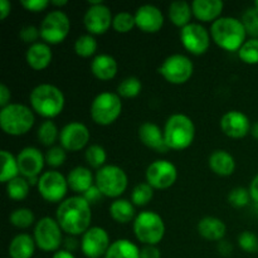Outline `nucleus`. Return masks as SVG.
Listing matches in <instances>:
<instances>
[{"label": "nucleus", "mask_w": 258, "mask_h": 258, "mask_svg": "<svg viewBox=\"0 0 258 258\" xmlns=\"http://www.w3.org/2000/svg\"><path fill=\"white\" fill-rule=\"evenodd\" d=\"M55 221L68 236H83L91 228L92 212L91 206L82 196L66 198L58 206Z\"/></svg>", "instance_id": "f257e3e1"}, {"label": "nucleus", "mask_w": 258, "mask_h": 258, "mask_svg": "<svg viewBox=\"0 0 258 258\" xmlns=\"http://www.w3.org/2000/svg\"><path fill=\"white\" fill-rule=\"evenodd\" d=\"M30 107L45 120H52L62 113L66 98L62 90L50 83L35 86L29 95Z\"/></svg>", "instance_id": "f03ea898"}, {"label": "nucleus", "mask_w": 258, "mask_h": 258, "mask_svg": "<svg viewBox=\"0 0 258 258\" xmlns=\"http://www.w3.org/2000/svg\"><path fill=\"white\" fill-rule=\"evenodd\" d=\"M211 37L213 42L227 52H238L244 44L247 32L241 19L233 17H221L212 23Z\"/></svg>", "instance_id": "7ed1b4c3"}, {"label": "nucleus", "mask_w": 258, "mask_h": 258, "mask_svg": "<svg viewBox=\"0 0 258 258\" xmlns=\"http://www.w3.org/2000/svg\"><path fill=\"white\" fill-rule=\"evenodd\" d=\"M164 138L169 150L181 151L188 149L196 138V125L189 116L174 113L164 126Z\"/></svg>", "instance_id": "20e7f679"}, {"label": "nucleus", "mask_w": 258, "mask_h": 258, "mask_svg": "<svg viewBox=\"0 0 258 258\" xmlns=\"http://www.w3.org/2000/svg\"><path fill=\"white\" fill-rule=\"evenodd\" d=\"M34 122V111L23 103H10L0 111V127L7 135H25L32 130Z\"/></svg>", "instance_id": "39448f33"}, {"label": "nucleus", "mask_w": 258, "mask_h": 258, "mask_svg": "<svg viewBox=\"0 0 258 258\" xmlns=\"http://www.w3.org/2000/svg\"><path fill=\"white\" fill-rule=\"evenodd\" d=\"M136 239L144 246H158L165 236L166 227L160 214L144 211L136 216L133 224Z\"/></svg>", "instance_id": "423d86ee"}, {"label": "nucleus", "mask_w": 258, "mask_h": 258, "mask_svg": "<svg viewBox=\"0 0 258 258\" xmlns=\"http://www.w3.org/2000/svg\"><path fill=\"white\" fill-rule=\"evenodd\" d=\"M122 101L115 92H101L93 98L90 107L91 118L100 126H110L121 116Z\"/></svg>", "instance_id": "0eeeda50"}, {"label": "nucleus", "mask_w": 258, "mask_h": 258, "mask_svg": "<svg viewBox=\"0 0 258 258\" xmlns=\"http://www.w3.org/2000/svg\"><path fill=\"white\" fill-rule=\"evenodd\" d=\"M95 184L103 197L118 199L128 185L127 174L117 165H105L98 169L95 175Z\"/></svg>", "instance_id": "6e6552de"}, {"label": "nucleus", "mask_w": 258, "mask_h": 258, "mask_svg": "<svg viewBox=\"0 0 258 258\" xmlns=\"http://www.w3.org/2000/svg\"><path fill=\"white\" fill-rule=\"evenodd\" d=\"M71 30V20L62 10H52L42 20L39 27L40 38L49 45L64 42Z\"/></svg>", "instance_id": "1a4fd4ad"}, {"label": "nucleus", "mask_w": 258, "mask_h": 258, "mask_svg": "<svg viewBox=\"0 0 258 258\" xmlns=\"http://www.w3.org/2000/svg\"><path fill=\"white\" fill-rule=\"evenodd\" d=\"M33 238L43 252H57L63 244V231L58 222L50 217H43L35 223Z\"/></svg>", "instance_id": "9d476101"}, {"label": "nucleus", "mask_w": 258, "mask_h": 258, "mask_svg": "<svg viewBox=\"0 0 258 258\" xmlns=\"http://www.w3.org/2000/svg\"><path fill=\"white\" fill-rule=\"evenodd\" d=\"M159 73L171 85H184L193 76L194 64L189 57L176 53L165 58L159 67Z\"/></svg>", "instance_id": "9b49d317"}, {"label": "nucleus", "mask_w": 258, "mask_h": 258, "mask_svg": "<svg viewBox=\"0 0 258 258\" xmlns=\"http://www.w3.org/2000/svg\"><path fill=\"white\" fill-rule=\"evenodd\" d=\"M90 7L83 15V24L91 35H102L112 27L113 15L102 0H88Z\"/></svg>", "instance_id": "f8f14e48"}, {"label": "nucleus", "mask_w": 258, "mask_h": 258, "mask_svg": "<svg viewBox=\"0 0 258 258\" xmlns=\"http://www.w3.org/2000/svg\"><path fill=\"white\" fill-rule=\"evenodd\" d=\"M38 193L48 203H62L70 189L67 176L57 170L44 171L38 180Z\"/></svg>", "instance_id": "ddd939ff"}, {"label": "nucleus", "mask_w": 258, "mask_h": 258, "mask_svg": "<svg viewBox=\"0 0 258 258\" xmlns=\"http://www.w3.org/2000/svg\"><path fill=\"white\" fill-rule=\"evenodd\" d=\"M146 183L158 190L171 188L178 179V170L171 161L159 159L148 166L145 173Z\"/></svg>", "instance_id": "4468645a"}, {"label": "nucleus", "mask_w": 258, "mask_h": 258, "mask_svg": "<svg viewBox=\"0 0 258 258\" xmlns=\"http://www.w3.org/2000/svg\"><path fill=\"white\" fill-rule=\"evenodd\" d=\"M211 32L199 23H190L180 30V42L183 47L193 55H203L211 47Z\"/></svg>", "instance_id": "2eb2a0df"}, {"label": "nucleus", "mask_w": 258, "mask_h": 258, "mask_svg": "<svg viewBox=\"0 0 258 258\" xmlns=\"http://www.w3.org/2000/svg\"><path fill=\"white\" fill-rule=\"evenodd\" d=\"M111 243L105 228L91 227L81 238V251L87 258H101L105 257Z\"/></svg>", "instance_id": "dca6fc26"}, {"label": "nucleus", "mask_w": 258, "mask_h": 258, "mask_svg": "<svg viewBox=\"0 0 258 258\" xmlns=\"http://www.w3.org/2000/svg\"><path fill=\"white\" fill-rule=\"evenodd\" d=\"M91 134L87 126L78 121H72L62 127L59 134L60 146L66 151L77 153L85 149L90 141Z\"/></svg>", "instance_id": "f3484780"}, {"label": "nucleus", "mask_w": 258, "mask_h": 258, "mask_svg": "<svg viewBox=\"0 0 258 258\" xmlns=\"http://www.w3.org/2000/svg\"><path fill=\"white\" fill-rule=\"evenodd\" d=\"M20 176L25 179L39 178L45 165V155L34 146H27L17 155Z\"/></svg>", "instance_id": "a211bd4d"}, {"label": "nucleus", "mask_w": 258, "mask_h": 258, "mask_svg": "<svg viewBox=\"0 0 258 258\" xmlns=\"http://www.w3.org/2000/svg\"><path fill=\"white\" fill-rule=\"evenodd\" d=\"M222 133L231 139H243L251 134V121L242 111L232 110L224 113L219 121Z\"/></svg>", "instance_id": "6ab92c4d"}, {"label": "nucleus", "mask_w": 258, "mask_h": 258, "mask_svg": "<svg viewBox=\"0 0 258 258\" xmlns=\"http://www.w3.org/2000/svg\"><path fill=\"white\" fill-rule=\"evenodd\" d=\"M136 28L146 34H155L164 27V15L158 7L151 4L141 5L135 12Z\"/></svg>", "instance_id": "aec40b11"}, {"label": "nucleus", "mask_w": 258, "mask_h": 258, "mask_svg": "<svg viewBox=\"0 0 258 258\" xmlns=\"http://www.w3.org/2000/svg\"><path fill=\"white\" fill-rule=\"evenodd\" d=\"M139 139L146 148L156 151L159 154H165L169 151L168 145L164 138V131L154 122H144L139 127Z\"/></svg>", "instance_id": "412c9836"}, {"label": "nucleus", "mask_w": 258, "mask_h": 258, "mask_svg": "<svg viewBox=\"0 0 258 258\" xmlns=\"http://www.w3.org/2000/svg\"><path fill=\"white\" fill-rule=\"evenodd\" d=\"M53 53L50 45L44 42H38L28 47L25 53V62L32 70L43 71L50 64Z\"/></svg>", "instance_id": "4be33fe9"}, {"label": "nucleus", "mask_w": 258, "mask_h": 258, "mask_svg": "<svg viewBox=\"0 0 258 258\" xmlns=\"http://www.w3.org/2000/svg\"><path fill=\"white\" fill-rule=\"evenodd\" d=\"M224 3L221 0H194L191 3L193 15L203 23H214L221 18Z\"/></svg>", "instance_id": "5701e85b"}, {"label": "nucleus", "mask_w": 258, "mask_h": 258, "mask_svg": "<svg viewBox=\"0 0 258 258\" xmlns=\"http://www.w3.org/2000/svg\"><path fill=\"white\" fill-rule=\"evenodd\" d=\"M118 71L117 60L110 54L106 53H101L97 54L91 62V72L95 76L97 80L103 81H111L116 77Z\"/></svg>", "instance_id": "b1692460"}, {"label": "nucleus", "mask_w": 258, "mask_h": 258, "mask_svg": "<svg viewBox=\"0 0 258 258\" xmlns=\"http://www.w3.org/2000/svg\"><path fill=\"white\" fill-rule=\"evenodd\" d=\"M197 231L199 236L207 241L221 242L227 234V226L217 217H204L198 222Z\"/></svg>", "instance_id": "393cba45"}, {"label": "nucleus", "mask_w": 258, "mask_h": 258, "mask_svg": "<svg viewBox=\"0 0 258 258\" xmlns=\"http://www.w3.org/2000/svg\"><path fill=\"white\" fill-rule=\"evenodd\" d=\"M67 181L71 190L83 196L91 186L95 185V176L86 166H76L68 173Z\"/></svg>", "instance_id": "a878e982"}, {"label": "nucleus", "mask_w": 258, "mask_h": 258, "mask_svg": "<svg viewBox=\"0 0 258 258\" xmlns=\"http://www.w3.org/2000/svg\"><path fill=\"white\" fill-rule=\"evenodd\" d=\"M209 169L219 176H229L236 170V160L233 155L226 150H214L208 158Z\"/></svg>", "instance_id": "bb28decb"}, {"label": "nucleus", "mask_w": 258, "mask_h": 258, "mask_svg": "<svg viewBox=\"0 0 258 258\" xmlns=\"http://www.w3.org/2000/svg\"><path fill=\"white\" fill-rule=\"evenodd\" d=\"M35 247L37 244L33 236L28 233H19L10 241L8 253L10 258H33Z\"/></svg>", "instance_id": "cd10ccee"}, {"label": "nucleus", "mask_w": 258, "mask_h": 258, "mask_svg": "<svg viewBox=\"0 0 258 258\" xmlns=\"http://www.w3.org/2000/svg\"><path fill=\"white\" fill-rule=\"evenodd\" d=\"M168 15L170 22L175 27L183 29L184 27L190 24L191 17H193V10H191V4H189L185 0H176L169 5Z\"/></svg>", "instance_id": "c85d7f7f"}, {"label": "nucleus", "mask_w": 258, "mask_h": 258, "mask_svg": "<svg viewBox=\"0 0 258 258\" xmlns=\"http://www.w3.org/2000/svg\"><path fill=\"white\" fill-rule=\"evenodd\" d=\"M110 216L116 223L120 224H127L131 221H135L136 218V211L135 206L133 202L127 201V199H115L111 203L110 208Z\"/></svg>", "instance_id": "c756f323"}, {"label": "nucleus", "mask_w": 258, "mask_h": 258, "mask_svg": "<svg viewBox=\"0 0 258 258\" xmlns=\"http://www.w3.org/2000/svg\"><path fill=\"white\" fill-rule=\"evenodd\" d=\"M103 258H140V248L130 239H116Z\"/></svg>", "instance_id": "7c9ffc66"}, {"label": "nucleus", "mask_w": 258, "mask_h": 258, "mask_svg": "<svg viewBox=\"0 0 258 258\" xmlns=\"http://www.w3.org/2000/svg\"><path fill=\"white\" fill-rule=\"evenodd\" d=\"M2 174H0V181L4 184L9 183L10 180L19 176V165H18L17 156L13 155L10 151L2 150Z\"/></svg>", "instance_id": "2f4dec72"}, {"label": "nucleus", "mask_w": 258, "mask_h": 258, "mask_svg": "<svg viewBox=\"0 0 258 258\" xmlns=\"http://www.w3.org/2000/svg\"><path fill=\"white\" fill-rule=\"evenodd\" d=\"M59 134L60 131L52 120H45L38 127L37 138L42 145L52 148L57 143V140H59Z\"/></svg>", "instance_id": "473e14b6"}, {"label": "nucleus", "mask_w": 258, "mask_h": 258, "mask_svg": "<svg viewBox=\"0 0 258 258\" xmlns=\"http://www.w3.org/2000/svg\"><path fill=\"white\" fill-rule=\"evenodd\" d=\"M5 189H7V196L13 201H24L28 197L30 190V185L28 180L23 176H17L15 179L10 180L9 183L5 184Z\"/></svg>", "instance_id": "72a5a7b5"}, {"label": "nucleus", "mask_w": 258, "mask_h": 258, "mask_svg": "<svg viewBox=\"0 0 258 258\" xmlns=\"http://www.w3.org/2000/svg\"><path fill=\"white\" fill-rule=\"evenodd\" d=\"M97 40L93 35L83 34L78 37L75 42V52L78 57L90 58L93 57L97 52Z\"/></svg>", "instance_id": "f704fd0d"}, {"label": "nucleus", "mask_w": 258, "mask_h": 258, "mask_svg": "<svg viewBox=\"0 0 258 258\" xmlns=\"http://www.w3.org/2000/svg\"><path fill=\"white\" fill-rule=\"evenodd\" d=\"M9 222L15 228L27 229L35 223V216L32 209L18 208L12 212L9 216Z\"/></svg>", "instance_id": "c9c22d12"}, {"label": "nucleus", "mask_w": 258, "mask_h": 258, "mask_svg": "<svg viewBox=\"0 0 258 258\" xmlns=\"http://www.w3.org/2000/svg\"><path fill=\"white\" fill-rule=\"evenodd\" d=\"M154 190L155 189L151 185H149L146 181L139 183L138 185L134 186L131 191V202L135 207H145L148 206L154 198Z\"/></svg>", "instance_id": "e433bc0d"}, {"label": "nucleus", "mask_w": 258, "mask_h": 258, "mask_svg": "<svg viewBox=\"0 0 258 258\" xmlns=\"http://www.w3.org/2000/svg\"><path fill=\"white\" fill-rule=\"evenodd\" d=\"M141 90H143V85L141 81L138 77H126L125 80L121 81L120 85L117 86V95L121 98H135L140 95Z\"/></svg>", "instance_id": "4c0bfd02"}, {"label": "nucleus", "mask_w": 258, "mask_h": 258, "mask_svg": "<svg viewBox=\"0 0 258 258\" xmlns=\"http://www.w3.org/2000/svg\"><path fill=\"white\" fill-rule=\"evenodd\" d=\"M85 159L88 165L93 169H101L105 166L106 160H107V153L101 145H91L86 149Z\"/></svg>", "instance_id": "58836bf2"}, {"label": "nucleus", "mask_w": 258, "mask_h": 258, "mask_svg": "<svg viewBox=\"0 0 258 258\" xmlns=\"http://www.w3.org/2000/svg\"><path fill=\"white\" fill-rule=\"evenodd\" d=\"M239 59L243 63L249 66L258 64V39L257 38H249L244 42L241 49L238 50Z\"/></svg>", "instance_id": "ea45409f"}, {"label": "nucleus", "mask_w": 258, "mask_h": 258, "mask_svg": "<svg viewBox=\"0 0 258 258\" xmlns=\"http://www.w3.org/2000/svg\"><path fill=\"white\" fill-rule=\"evenodd\" d=\"M136 27L135 15L128 12H120L113 17L112 28L116 33L126 34Z\"/></svg>", "instance_id": "a19ab883"}, {"label": "nucleus", "mask_w": 258, "mask_h": 258, "mask_svg": "<svg viewBox=\"0 0 258 258\" xmlns=\"http://www.w3.org/2000/svg\"><path fill=\"white\" fill-rule=\"evenodd\" d=\"M242 23L244 25L247 35L251 38H257L258 39V9L252 7L248 8L242 15Z\"/></svg>", "instance_id": "79ce46f5"}, {"label": "nucleus", "mask_w": 258, "mask_h": 258, "mask_svg": "<svg viewBox=\"0 0 258 258\" xmlns=\"http://www.w3.org/2000/svg\"><path fill=\"white\" fill-rule=\"evenodd\" d=\"M227 199H228V203L234 208H244V207L248 206L252 198L248 189L237 186L229 191Z\"/></svg>", "instance_id": "37998d69"}, {"label": "nucleus", "mask_w": 258, "mask_h": 258, "mask_svg": "<svg viewBox=\"0 0 258 258\" xmlns=\"http://www.w3.org/2000/svg\"><path fill=\"white\" fill-rule=\"evenodd\" d=\"M66 160H67V151L62 146H52L45 153V164L53 169L62 166Z\"/></svg>", "instance_id": "c03bdc74"}, {"label": "nucleus", "mask_w": 258, "mask_h": 258, "mask_svg": "<svg viewBox=\"0 0 258 258\" xmlns=\"http://www.w3.org/2000/svg\"><path fill=\"white\" fill-rule=\"evenodd\" d=\"M238 246L247 253H256L258 252V237L253 232L244 231L238 236Z\"/></svg>", "instance_id": "a18cd8bd"}, {"label": "nucleus", "mask_w": 258, "mask_h": 258, "mask_svg": "<svg viewBox=\"0 0 258 258\" xmlns=\"http://www.w3.org/2000/svg\"><path fill=\"white\" fill-rule=\"evenodd\" d=\"M19 37L23 42L28 43L29 45L35 44V43H38V39L40 38L39 28L34 27V25H25V27H23L20 29Z\"/></svg>", "instance_id": "49530a36"}, {"label": "nucleus", "mask_w": 258, "mask_h": 258, "mask_svg": "<svg viewBox=\"0 0 258 258\" xmlns=\"http://www.w3.org/2000/svg\"><path fill=\"white\" fill-rule=\"evenodd\" d=\"M22 7L30 13H40L50 5L48 0H22Z\"/></svg>", "instance_id": "de8ad7c7"}, {"label": "nucleus", "mask_w": 258, "mask_h": 258, "mask_svg": "<svg viewBox=\"0 0 258 258\" xmlns=\"http://www.w3.org/2000/svg\"><path fill=\"white\" fill-rule=\"evenodd\" d=\"M82 197L86 199V201H87V203L90 204V206H93V204L98 203V202L102 199L103 194L101 193V190L97 188V186H96V184H95V185L91 186V188L88 189V190L86 191Z\"/></svg>", "instance_id": "09e8293b"}, {"label": "nucleus", "mask_w": 258, "mask_h": 258, "mask_svg": "<svg viewBox=\"0 0 258 258\" xmlns=\"http://www.w3.org/2000/svg\"><path fill=\"white\" fill-rule=\"evenodd\" d=\"M140 258H161V252L158 246H144L140 249Z\"/></svg>", "instance_id": "8fccbe9b"}, {"label": "nucleus", "mask_w": 258, "mask_h": 258, "mask_svg": "<svg viewBox=\"0 0 258 258\" xmlns=\"http://www.w3.org/2000/svg\"><path fill=\"white\" fill-rule=\"evenodd\" d=\"M10 98H12V92L10 88L8 87L5 83L0 85V107H5V106L10 105Z\"/></svg>", "instance_id": "3c124183"}, {"label": "nucleus", "mask_w": 258, "mask_h": 258, "mask_svg": "<svg viewBox=\"0 0 258 258\" xmlns=\"http://www.w3.org/2000/svg\"><path fill=\"white\" fill-rule=\"evenodd\" d=\"M63 246H64V248L63 249H66V251L68 252H72L73 253L78 247H81V242H78V239L76 238V237L68 236L67 238L63 241Z\"/></svg>", "instance_id": "603ef678"}, {"label": "nucleus", "mask_w": 258, "mask_h": 258, "mask_svg": "<svg viewBox=\"0 0 258 258\" xmlns=\"http://www.w3.org/2000/svg\"><path fill=\"white\" fill-rule=\"evenodd\" d=\"M12 5L8 0H0V20H5L10 15Z\"/></svg>", "instance_id": "864d4df0"}, {"label": "nucleus", "mask_w": 258, "mask_h": 258, "mask_svg": "<svg viewBox=\"0 0 258 258\" xmlns=\"http://www.w3.org/2000/svg\"><path fill=\"white\" fill-rule=\"evenodd\" d=\"M248 190H249V194H251L252 201L256 202L258 204V173L254 175V178L252 179Z\"/></svg>", "instance_id": "5fc2aeb1"}, {"label": "nucleus", "mask_w": 258, "mask_h": 258, "mask_svg": "<svg viewBox=\"0 0 258 258\" xmlns=\"http://www.w3.org/2000/svg\"><path fill=\"white\" fill-rule=\"evenodd\" d=\"M218 251L223 256H229L232 253V251H233V247L231 246V243L228 241H224L223 239V241L218 242Z\"/></svg>", "instance_id": "6e6d98bb"}, {"label": "nucleus", "mask_w": 258, "mask_h": 258, "mask_svg": "<svg viewBox=\"0 0 258 258\" xmlns=\"http://www.w3.org/2000/svg\"><path fill=\"white\" fill-rule=\"evenodd\" d=\"M52 258H76V257L72 252H68L66 251V249H59V251H57L54 254H53Z\"/></svg>", "instance_id": "4d7b16f0"}, {"label": "nucleus", "mask_w": 258, "mask_h": 258, "mask_svg": "<svg viewBox=\"0 0 258 258\" xmlns=\"http://www.w3.org/2000/svg\"><path fill=\"white\" fill-rule=\"evenodd\" d=\"M67 4H68L67 0H52V2H50V5H53V7H58V8L66 7Z\"/></svg>", "instance_id": "13d9d810"}, {"label": "nucleus", "mask_w": 258, "mask_h": 258, "mask_svg": "<svg viewBox=\"0 0 258 258\" xmlns=\"http://www.w3.org/2000/svg\"><path fill=\"white\" fill-rule=\"evenodd\" d=\"M251 135L253 136V138L256 139V140H258V121H256V122H254L253 125H252Z\"/></svg>", "instance_id": "bf43d9fd"}, {"label": "nucleus", "mask_w": 258, "mask_h": 258, "mask_svg": "<svg viewBox=\"0 0 258 258\" xmlns=\"http://www.w3.org/2000/svg\"><path fill=\"white\" fill-rule=\"evenodd\" d=\"M253 7H254V8H257V9H258V0H257V2H254V5H253Z\"/></svg>", "instance_id": "052dcab7"}, {"label": "nucleus", "mask_w": 258, "mask_h": 258, "mask_svg": "<svg viewBox=\"0 0 258 258\" xmlns=\"http://www.w3.org/2000/svg\"><path fill=\"white\" fill-rule=\"evenodd\" d=\"M7 258H10V257H7Z\"/></svg>", "instance_id": "680f3d73"}]
</instances>
